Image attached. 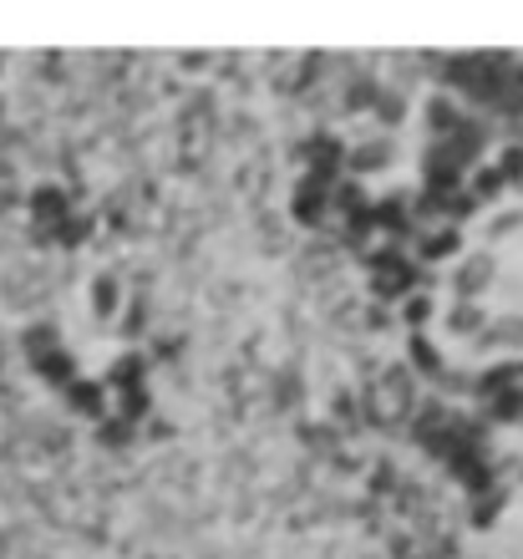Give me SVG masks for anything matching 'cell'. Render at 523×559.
<instances>
[{
	"mask_svg": "<svg viewBox=\"0 0 523 559\" xmlns=\"http://www.w3.org/2000/svg\"><path fill=\"white\" fill-rule=\"evenodd\" d=\"M432 336L467 367L523 356V193L488 214L448 260L432 295Z\"/></svg>",
	"mask_w": 523,
	"mask_h": 559,
	"instance_id": "6da1fadb",
	"label": "cell"
}]
</instances>
